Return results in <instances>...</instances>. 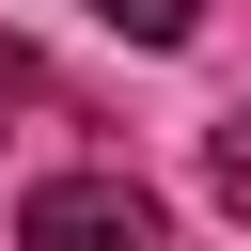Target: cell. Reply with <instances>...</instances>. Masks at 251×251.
Listing matches in <instances>:
<instances>
[{"mask_svg":"<svg viewBox=\"0 0 251 251\" xmlns=\"http://www.w3.org/2000/svg\"><path fill=\"white\" fill-rule=\"evenodd\" d=\"M16 251H173V220H157V188H126V173H47V188L16 204Z\"/></svg>","mask_w":251,"mask_h":251,"instance_id":"6da1fadb","label":"cell"},{"mask_svg":"<svg viewBox=\"0 0 251 251\" xmlns=\"http://www.w3.org/2000/svg\"><path fill=\"white\" fill-rule=\"evenodd\" d=\"M94 16H110L126 47H188V16H204V0H94Z\"/></svg>","mask_w":251,"mask_h":251,"instance_id":"7a4b0ae2","label":"cell"},{"mask_svg":"<svg viewBox=\"0 0 251 251\" xmlns=\"http://www.w3.org/2000/svg\"><path fill=\"white\" fill-rule=\"evenodd\" d=\"M204 173H220V204L251 220V110H220V141H204Z\"/></svg>","mask_w":251,"mask_h":251,"instance_id":"3957f363","label":"cell"}]
</instances>
